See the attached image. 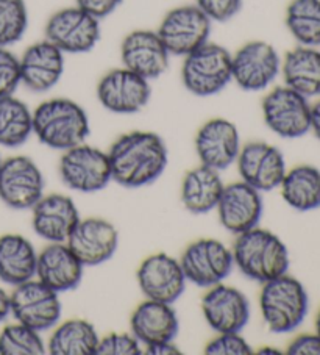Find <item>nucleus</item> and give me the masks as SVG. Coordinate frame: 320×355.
I'll use <instances>...</instances> for the list:
<instances>
[{"instance_id":"4c0bfd02","label":"nucleus","mask_w":320,"mask_h":355,"mask_svg":"<svg viewBox=\"0 0 320 355\" xmlns=\"http://www.w3.org/2000/svg\"><path fill=\"white\" fill-rule=\"evenodd\" d=\"M195 5L211 22H226L239 13L242 8V0H195Z\"/></svg>"},{"instance_id":"dca6fc26","label":"nucleus","mask_w":320,"mask_h":355,"mask_svg":"<svg viewBox=\"0 0 320 355\" xmlns=\"http://www.w3.org/2000/svg\"><path fill=\"white\" fill-rule=\"evenodd\" d=\"M236 162L242 182L260 193L278 188L286 174V162L281 150L261 141L245 144L239 150Z\"/></svg>"},{"instance_id":"f704fd0d","label":"nucleus","mask_w":320,"mask_h":355,"mask_svg":"<svg viewBox=\"0 0 320 355\" xmlns=\"http://www.w3.org/2000/svg\"><path fill=\"white\" fill-rule=\"evenodd\" d=\"M21 85L19 58L7 47L0 46V97L13 96Z\"/></svg>"},{"instance_id":"473e14b6","label":"nucleus","mask_w":320,"mask_h":355,"mask_svg":"<svg viewBox=\"0 0 320 355\" xmlns=\"http://www.w3.org/2000/svg\"><path fill=\"white\" fill-rule=\"evenodd\" d=\"M44 352L46 345L39 332L26 324H10L0 332L2 355H41Z\"/></svg>"},{"instance_id":"a19ab883","label":"nucleus","mask_w":320,"mask_h":355,"mask_svg":"<svg viewBox=\"0 0 320 355\" xmlns=\"http://www.w3.org/2000/svg\"><path fill=\"white\" fill-rule=\"evenodd\" d=\"M145 354L147 355H178L180 351H178L177 346L170 341V343H158V345L145 346Z\"/></svg>"},{"instance_id":"cd10ccee","label":"nucleus","mask_w":320,"mask_h":355,"mask_svg":"<svg viewBox=\"0 0 320 355\" xmlns=\"http://www.w3.org/2000/svg\"><path fill=\"white\" fill-rule=\"evenodd\" d=\"M38 254L27 238L17 234L0 236V280L17 286L36 275Z\"/></svg>"},{"instance_id":"6e6552de","label":"nucleus","mask_w":320,"mask_h":355,"mask_svg":"<svg viewBox=\"0 0 320 355\" xmlns=\"http://www.w3.org/2000/svg\"><path fill=\"white\" fill-rule=\"evenodd\" d=\"M266 125L281 138H300L311 130V105L289 87H276L263 99Z\"/></svg>"},{"instance_id":"ea45409f","label":"nucleus","mask_w":320,"mask_h":355,"mask_svg":"<svg viewBox=\"0 0 320 355\" xmlns=\"http://www.w3.org/2000/svg\"><path fill=\"white\" fill-rule=\"evenodd\" d=\"M75 3L78 8H82L86 13L100 21L103 17L112 15L122 3V0H75Z\"/></svg>"},{"instance_id":"f8f14e48","label":"nucleus","mask_w":320,"mask_h":355,"mask_svg":"<svg viewBox=\"0 0 320 355\" xmlns=\"http://www.w3.org/2000/svg\"><path fill=\"white\" fill-rule=\"evenodd\" d=\"M100 38L98 19L82 8H63L51 16L46 26V40L66 53H85L96 47Z\"/></svg>"},{"instance_id":"9b49d317","label":"nucleus","mask_w":320,"mask_h":355,"mask_svg":"<svg viewBox=\"0 0 320 355\" xmlns=\"http://www.w3.org/2000/svg\"><path fill=\"white\" fill-rule=\"evenodd\" d=\"M280 71V55L266 41H250L231 55V80L244 91L266 89Z\"/></svg>"},{"instance_id":"79ce46f5","label":"nucleus","mask_w":320,"mask_h":355,"mask_svg":"<svg viewBox=\"0 0 320 355\" xmlns=\"http://www.w3.org/2000/svg\"><path fill=\"white\" fill-rule=\"evenodd\" d=\"M311 130L320 139V97L311 105Z\"/></svg>"},{"instance_id":"2eb2a0df","label":"nucleus","mask_w":320,"mask_h":355,"mask_svg":"<svg viewBox=\"0 0 320 355\" xmlns=\"http://www.w3.org/2000/svg\"><path fill=\"white\" fill-rule=\"evenodd\" d=\"M141 291L147 299L166 304H174L186 290L180 261L168 254L147 257L136 272Z\"/></svg>"},{"instance_id":"7ed1b4c3","label":"nucleus","mask_w":320,"mask_h":355,"mask_svg":"<svg viewBox=\"0 0 320 355\" xmlns=\"http://www.w3.org/2000/svg\"><path fill=\"white\" fill-rule=\"evenodd\" d=\"M33 132L47 148L67 150L89 135L88 114L71 99H48L35 110Z\"/></svg>"},{"instance_id":"f03ea898","label":"nucleus","mask_w":320,"mask_h":355,"mask_svg":"<svg viewBox=\"0 0 320 355\" xmlns=\"http://www.w3.org/2000/svg\"><path fill=\"white\" fill-rule=\"evenodd\" d=\"M231 254L239 271L260 284L287 274L289 252L286 244L269 230L254 227L239 234Z\"/></svg>"},{"instance_id":"b1692460","label":"nucleus","mask_w":320,"mask_h":355,"mask_svg":"<svg viewBox=\"0 0 320 355\" xmlns=\"http://www.w3.org/2000/svg\"><path fill=\"white\" fill-rule=\"evenodd\" d=\"M83 263L66 243H51L38 254V280L57 293L77 288L83 279Z\"/></svg>"},{"instance_id":"1a4fd4ad","label":"nucleus","mask_w":320,"mask_h":355,"mask_svg":"<svg viewBox=\"0 0 320 355\" xmlns=\"http://www.w3.org/2000/svg\"><path fill=\"white\" fill-rule=\"evenodd\" d=\"M157 33L170 55L186 57L208 41L211 19L197 5H184L164 16Z\"/></svg>"},{"instance_id":"c85d7f7f","label":"nucleus","mask_w":320,"mask_h":355,"mask_svg":"<svg viewBox=\"0 0 320 355\" xmlns=\"http://www.w3.org/2000/svg\"><path fill=\"white\" fill-rule=\"evenodd\" d=\"M281 196L297 211H311L320 207V169L300 164L286 171L280 183Z\"/></svg>"},{"instance_id":"c03bdc74","label":"nucleus","mask_w":320,"mask_h":355,"mask_svg":"<svg viewBox=\"0 0 320 355\" xmlns=\"http://www.w3.org/2000/svg\"><path fill=\"white\" fill-rule=\"evenodd\" d=\"M260 354H281L280 351H276V349H270V347H264L260 351Z\"/></svg>"},{"instance_id":"6ab92c4d","label":"nucleus","mask_w":320,"mask_h":355,"mask_svg":"<svg viewBox=\"0 0 320 355\" xmlns=\"http://www.w3.org/2000/svg\"><path fill=\"white\" fill-rule=\"evenodd\" d=\"M203 316L214 332H241L250 318V305L242 291L217 284L211 286L202 301Z\"/></svg>"},{"instance_id":"c9c22d12","label":"nucleus","mask_w":320,"mask_h":355,"mask_svg":"<svg viewBox=\"0 0 320 355\" xmlns=\"http://www.w3.org/2000/svg\"><path fill=\"white\" fill-rule=\"evenodd\" d=\"M141 343L133 334H109L98 340L94 355H139Z\"/></svg>"},{"instance_id":"f3484780","label":"nucleus","mask_w":320,"mask_h":355,"mask_svg":"<svg viewBox=\"0 0 320 355\" xmlns=\"http://www.w3.org/2000/svg\"><path fill=\"white\" fill-rule=\"evenodd\" d=\"M66 244L83 266H96L114 255L119 244V234L118 229L105 219H80Z\"/></svg>"},{"instance_id":"0eeeda50","label":"nucleus","mask_w":320,"mask_h":355,"mask_svg":"<svg viewBox=\"0 0 320 355\" xmlns=\"http://www.w3.org/2000/svg\"><path fill=\"white\" fill-rule=\"evenodd\" d=\"M178 261L186 280L200 288L222 284L235 266L231 249L213 238H202L189 244Z\"/></svg>"},{"instance_id":"e433bc0d","label":"nucleus","mask_w":320,"mask_h":355,"mask_svg":"<svg viewBox=\"0 0 320 355\" xmlns=\"http://www.w3.org/2000/svg\"><path fill=\"white\" fill-rule=\"evenodd\" d=\"M208 355H249L251 347L239 332L219 334L216 338L211 340L205 347Z\"/></svg>"},{"instance_id":"20e7f679","label":"nucleus","mask_w":320,"mask_h":355,"mask_svg":"<svg viewBox=\"0 0 320 355\" xmlns=\"http://www.w3.org/2000/svg\"><path fill=\"white\" fill-rule=\"evenodd\" d=\"M260 307L270 332L287 334L305 321L310 299L300 280L283 274L263 284Z\"/></svg>"},{"instance_id":"58836bf2","label":"nucleus","mask_w":320,"mask_h":355,"mask_svg":"<svg viewBox=\"0 0 320 355\" xmlns=\"http://www.w3.org/2000/svg\"><path fill=\"white\" fill-rule=\"evenodd\" d=\"M289 355H320V335L305 334L295 338L287 346Z\"/></svg>"},{"instance_id":"4be33fe9","label":"nucleus","mask_w":320,"mask_h":355,"mask_svg":"<svg viewBox=\"0 0 320 355\" xmlns=\"http://www.w3.org/2000/svg\"><path fill=\"white\" fill-rule=\"evenodd\" d=\"M21 83L33 93H46L60 82L64 71V53L51 41L30 46L19 58Z\"/></svg>"},{"instance_id":"bb28decb","label":"nucleus","mask_w":320,"mask_h":355,"mask_svg":"<svg viewBox=\"0 0 320 355\" xmlns=\"http://www.w3.org/2000/svg\"><path fill=\"white\" fill-rule=\"evenodd\" d=\"M224 187L219 171L200 164L184 175L181 183L183 205L194 215H205L217 207Z\"/></svg>"},{"instance_id":"a878e982","label":"nucleus","mask_w":320,"mask_h":355,"mask_svg":"<svg viewBox=\"0 0 320 355\" xmlns=\"http://www.w3.org/2000/svg\"><path fill=\"white\" fill-rule=\"evenodd\" d=\"M285 85L306 99L320 97V49L299 46L286 53L281 61Z\"/></svg>"},{"instance_id":"4468645a","label":"nucleus","mask_w":320,"mask_h":355,"mask_svg":"<svg viewBox=\"0 0 320 355\" xmlns=\"http://www.w3.org/2000/svg\"><path fill=\"white\" fill-rule=\"evenodd\" d=\"M149 80L127 67L109 71L97 85V97L102 105L118 114H133L150 101Z\"/></svg>"},{"instance_id":"aec40b11","label":"nucleus","mask_w":320,"mask_h":355,"mask_svg":"<svg viewBox=\"0 0 320 355\" xmlns=\"http://www.w3.org/2000/svg\"><path fill=\"white\" fill-rule=\"evenodd\" d=\"M239 150V132L236 125L226 119L208 121L195 135V152L200 163L219 173L238 160Z\"/></svg>"},{"instance_id":"a211bd4d","label":"nucleus","mask_w":320,"mask_h":355,"mask_svg":"<svg viewBox=\"0 0 320 355\" xmlns=\"http://www.w3.org/2000/svg\"><path fill=\"white\" fill-rule=\"evenodd\" d=\"M121 57L127 69L153 80L168 71L170 53L157 32L134 30L122 41Z\"/></svg>"},{"instance_id":"423d86ee","label":"nucleus","mask_w":320,"mask_h":355,"mask_svg":"<svg viewBox=\"0 0 320 355\" xmlns=\"http://www.w3.org/2000/svg\"><path fill=\"white\" fill-rule=\"evenodd\" d=\"M60 175L64 185L80 193L100 191L113 180L107 152L83 143L64 150L60 160Z\"/></svg>"},{"instance_id":"412c9836","label":"nucleus","mask_w":320,"mask_h":355,"mask_svg":"<svg viewBox=\"0 0 320 355\" xmlns=\"http://www.w3.org/2000/svg\"><path fill=\"white\" fill-rule=\"evenodd\" d=\"M216 208L220 224L231 234L239 235L258 227L263 216V199L254 187L236 182L224 187Z\"/></svg>"},{"instance_id":"ddd939ff","label":"nucleus","mask_w":320,"mask_h":355,"mask_svg":"<svg viewBox=\"0 0 320 355\" xmlns=\"http://www.w3.org/2000/svg\"><path fill=\"white\" fill-rule=\"evenodd\" d=\"M44 196V177L28 157H11L0 164V199L15 210H27Z\"/></svg>"},{"instance_id":"a18cd8bd","label":"nucleus","mask_w":320,"mask_h":355,"mask_svg":"<svg viewBox=\"0 0 320 355\" xmlns=\"http://www.w3.org/2000/svg\"><path fill=\"white\" fill-rule=\"evenodd\" d=\"M316 334L320 335V310H319L317 318H316Z\"/></svg>"},{"instance_id":"c756f323","label":"nucleus","mask_w":320,"mask_h":355,"mask_svg":"<svg viewBox=\"0 0 320 355\" xmlns=\"http://www.w3.org/2000/svg\"><path fill=\"white\" fill-rule=\"evenodd\" d=\"M98 340L100 336L89 321L69 320L60 324L46 347L52 355H94Z\"/></svg>"},{"instance_id":"5701e85b","label":"nucleus","mask_w":320,"mask_h":355,"mask_svg":"<svg viewBox=\"0 0 320 355\" xmlns=\"http://www.w3.org/2000/svg\"><path fill=\"white\" fill-rule=\"evenodd\" d=\"M33 230L48 243H66L80 221L75 202L63 194H48L33 205Z\"/></svg>"},{"instance_id":"49530a36","label":"nucleus","mask_w":320,"mask_h":355,"mask_svg":"<svg viewBox=\"0 0 320 355\" xmlns=\"http://www.w3.org/2000/svg\"><path fill=\"white\" fill-rule=\"evenodd\" d=\"M0 164H2V158H0Z\"/></svg>"},{"instance_id":"9d476101","label":"nucleus","mask_w":320,"mask_h":355,"mask_svg":"<svg viewBox=\"0 0 320 355\" xmlns=\"http://www.w3.org/2000/svg\"><path fill=\"white\" fill-rule=\"evenodd\" d=\"M10 307L17 322L38 332L53 327L61 318L58 293L33 279L15 286V291L10 295Z\"/></svg>"},{"instance_id":"37998d69","label":"nucleus","mask_w":320,"mask_h":355,"mask_svg":"<svg viewBox=\"0 0 320 355\" xmlns=\"http://www.w3.org/2000/svg\"><path fill=\"white\" fill-rule=\"evenodd\" d=\"M10 313H11L10 295L3 288H0V322L7 320V316Z\"/></svg>"},{"instance_id":"72a5a7b5","label":"nucleus","mask_w":320,"mask_h":355,"mask_svg":"<svg viewBox=\"0 0 320 355\" xmlns=\"http://www.w3.org/2000/svg\"><path fill=\"white\" fill-rule=\"evenodd\" d=\"M28 26L26 0H0V46L19 41Z\"/></svg>"},{"instance_id":"39448f33","label":"nucleus","mask_w":320,"mask_h":355,"mask_svg":"<svg viewBox=\"0 0 320 355\" xmlns=\"http://www.w3.org/2000/svg\"><path fill=\"white\" fill-rule=\"evenodd\" d=\"M181 80L189 93L199 97L220 93L231 82V53L206 41L184 57Z\"/></svg>"},{"instance_id":"7c9ffc66","label":"nucleus","mask_w":320,"mask_h":355,"mask_svg":"<svg viewBox=\"0 0 320 355\" xmlns=\"http://www.w3.org/2000/svg\"><path fill=\"white\" fill-rule=\"evenodd\" d=\"M33 133V113L15 96L0 97V146L19 148Z\"/></svg>"},{"instance_id":"f257e3e1","label":"nucleus","mask_w":320,"mask_h":355,"mask_svg":"<svg viewBox=\"0 0 320 355\" xmlns=\"http://www.w3.org/2000/svg\"><path fill=\"white\" fill-rule=\"evenodd\" d=\"M114 182L125 188H141L155 182L168 166V148L152 132L122 135L108 152Z\"/></svg>"},{"instance_id":"393cba45","label":"nucleus","mask_w":320,"mask_h":355,"mask_svg":"<svg viewBox=\"0 0 320 355\" xmlns=\"http://www.w3.org/2000/svg\"><path fill=\"white\" fill-rule=\"evenodd\" d=\"M130 326L132 334L139 343H143L144 346H152L158 343L174 341L180 322L172 304L147 299L133 311Z\"/></svg>"},{"instance_id":"2f4dec72","label":"nucleus","mask_w":320,"mask_h":355,"mask_svg":"<svg viewBox=\"0 0 320 355\" xmlns=\"http://www.w3.org/2000/svg\"><path fill=\"white\" fill-rule=\"evenodd\" d=\"M286 26L300 46L320 47V0H292Z\"/></svg>"}]
</instances>
